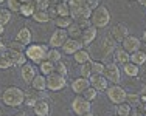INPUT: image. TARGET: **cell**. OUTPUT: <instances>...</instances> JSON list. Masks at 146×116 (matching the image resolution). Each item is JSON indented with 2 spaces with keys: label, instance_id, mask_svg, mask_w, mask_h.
<instances>
[{
  "label": "cell",
  "instance_id": "48",
  "mask_svg": "<svg viewBox=\"0 0 146 116\" xmlns=\"http://www.w3.org/2000/svg\"><path fill=\"white\" fill-rule=\"evenodd\" d=\"M140 98H141V104H145V105H146V84L143 85V88H141Z\"/></svg>",
  "mask_w": 146,
  "mask_h": 116
},
{
  "label": "cell",
  "instance_id": "2",
  "mask_svg": "<svg viewBox=\"0 0 146 116\" xmlns=\"http://www.w3.org/2000/svg\"><path fill=\"white\" fill-rule=\"evenodd\" d=\"M48 50L47 45L44 43H31L25 48V56L27 59L31 60V64H42L44 60H47V56H48Z\"/></svg>",
  "mask_w": 146,
  "mask_h": 116
},
{
  "label": "cell",
  "instance_id": "3",
  "mask_svg": "<svg viewBox=\"0 0 146 116\" xmlns=\"http://www.w3.org/2000/svg\"><path fill=\"white\" fill-rule=\"evenodd\" d=\"M67 2H68V6H70V16L75 22L81 19H90L92 17L93 11H90L86 6L84 0H67Z\"/></svg>",
  "mask_w": 146,
  "mask_h": 116
},
{
  "label": "cell",
  "instance_id": "42",
  "mask_svg": "<svg viewBox=\"0 0 146 116\" xmlns=\"http://www.w3.org/2000/svg\"><path fill=\"white\" fill-rule=\"evenodd\" d=\"M54 73H58V74H61V76H67L68 74V70H67V65H65L64 62H58V64H54Z\"/></svg>",
  "mask_w": 146,
  "mask_h": 116
},
{
  "label": "cell",
  "instance_id": "50",
  "mask_svg": "<svg viewBox=\"0 0 146 116\" xmlns=\"http://www.w3.org/2000/svg\"><path fill=\"white\" fill-rule=\"evenodd\" d=\"M138 2H140L141 6H146V0H138Z\"/></svg>",
  "mask_w": 146,
  "mask_h": 116
},
{
  "label": "cell",
  "instance_id": "41",
  "mask_svg": "<svg viewBox=\"0 0 146 116\" xmlns=\"http://www.w3.org/2000/svg\"><path fill=\"white\" fill-rule=\"evenodd\" d=\"M25 48L27 47H23L20 42H17V40H13V42H9L8 45H6V50H13V51H20V53H25Z\"/></svg>",
  "mask_w": 146,
  "mask_h": 116
},
{
  "label": "cell",
  "instance_id": "36",
  "mask_svg": "<svg viewBox=\"0 0 146 116\" xmlns=\"http://www.w3.org/2000/svg\"><path fill=\"white\" fill-rule=\"evenodd\" d=\"M132 110V107L127 102H123V104H118L117 105V116H129Z\"/></svg>",
  "mask_w": 146,
  "mask_h": 116
},
{
  "label": "cell",
  "instance_id": "23",
  "mask_svg": "<svg viewBox=\"0 0 146 116\" xmlns=\"http://www.w3.org/2000/svg\"><path fill=\"white\" fill-rule=\"evenodd\" d=\"M54 6H56V11H58L59 17H72L70 16V6H68L67 0H62V2H59Z\"/></svg>",
  "mask_w": 146,
  "mask_h": 116
},
{
  "label": "cell",
  "instance_id": "30",
  "mask_svg": "<svg viewBox=\"0 0 146 116\" xmlns=\"http://www.w3.org/2000/svg\"><path fill=\"white\" fill-rule=\"evenodd\" d=\"M39 70H40V74L50 76L51 73H54V64H51L50 60H44L42 64H39Z\"/></svg>",
  "mask_w": 146,
  "mask_h": 116
},
{
  "label": "cell",
  "instance_id": "13",
  "mask_svg": "<svg viewBox=\"0 0 146 116\" xmlns=\"http://www.w3.org/2000/svg\"><path fill=\"white\" fill-rule=\"evenodd\" d=\"M89 79H90L92 87L95 88L96 91H107V88H109V81L106 79L104 74H92Z\"/></svg>",
  "mask_w": 146,
  "mask_h": 116
},
{
  "label": "cell",
  "instance_id": "24",
  "mask_svg": "<svg viewBox=\"0 0 146 116\" xmlns=\"http://www.w3.org/2000/svg\"><path fill=\"white\" fill-rule=\"evenodd\" d=\"M53 22H54V25H56V28L68 29L73 23H75V20H73L72 17H58V19H54Z\"/></svg>",
  "mask_w": 146,
  "mask_h": 116
},
{
  "label": "cell",
  "instance_id": "33",
  "mask_svg": "<svg viewBox=\"0 0 146 116\" xmlns=\"http://www.w3.org/2000/svg\"><path fill=\"white\" fill-rule=\"evenodd\" d=\"M104 65L100 60H90V70H92V74H104Z\"/></svg>",
  "mask_w": 146,
  "mask_h": 116
},
{
  "label": "cell",
  "instance_id": "5",
  "mask_svg": "<svg viewBox=\"0 0 146 116\" xmlns=\"http://www.w3.org/2000/svg\"><path fill=\"white\" fill-rule=\"evenodd\" d=\"M90 110H92V102L87 101L84 96H81V94H78V96L72 101V111L75 115L82 116V115L89 113Z\"/></svg>",
  "mask_w": 146,
  "mask_h": 116
},
{
  "label": "cell",
  "instance_id": "56",
  "mask_svg": "<svg viewBox=\"0 0 146 116\" xmlns=\"http://www.w3.org/2000/svg\"><path fill=\"white\" fill-rule=\"evenodd\" d=\"M145 116H146V111H145Z\"/></svg>",
  "mask_w": 146,
  "mask_h": 116
},
{
  "label": "cell",
  "instance_id": "51",
  "mask_svg": "<svg viewBox=\"0 0 146 116\" xmlns=\"http://www.w3.org/2000/svg\"><path fill=\"white\" fill-rule=\"evenodd\" d=\"M50 2H51V3H54V5H58V3H59V2H62V0H50Z\"/></svg>",
  "mask_w": 146,
  "mask_h": 116
},
{
  "label": "cell",
  "instance_id": "37",
  "mask_svg": "<svg viewBox=\"0 0 146 116\" xmlns=\"http://www.w3.org/2000/svg\"><path fill=\"white\" fill-rule=\"evenodd\" d=\"M6 8H8L11 12H19L20 14L22 3H20V0H6Z\"/></svg>",
  "mask_w": 146,
  "mask_h": 116
},
{
  "label": "cell",
  "instance_id": "10",
  "mask_svg": "<svg viewBox=\"0 0 146 116\" xmlns=\"http://www.w3.org/2000/svg\"><path fill=\"white\" fill-rule=\"evenodd\" d=\"M65 84H67L65 77L58 74V73H51L50 76H47V90H50V91L62 90L65 87Z\"/></svg>",
  "mask_w": 146,
  "mask_h": 116
},
{
  "label": "cell",
  "instance_id": "6",
  "mask_svg": "<svg viewBox=\"0 0 146 116\" xmlns=\"http://www.w3.org/2000/svg\"><path fill=\"white\" fill-rule=\"evenodd\" d=\"M106 94H107V98H109V101L112 102V104H115V105L126 102V98H127V93L124 91V88L120 87L118 84H115V85H112V87L107 88Z\"/></svg>",
  "mask_w": 146,
  "mask_h": 116
},
{
  "label": "cell",
  "instance_id": "40",
  "mask_svg": "<svg viewBox=\"0 0 146 116\" xmlns=\"http://www.w3.org/2000/svg\"><path fill=\"white\" fill-rule=\"evenodd\" d=\"M81 96H84L87 101H90V102H92V101H95V99H96V96H98V91H96L93 87H89L87 90H86L84 93L81 94Z\"/></svg>",
  "mask_w": 146,
  "mask_h": 116
},
{
  "label": "cell",
  "instance_id": "15",
  "mask_svg": "<svg viewBox=\"0 0 146 116\" xmlns=\"http://www.w3.org/2000/svg\"><path fill=\"white\" fill-rule=\"evenodd\" d=\"M89 87H92L89 77L79 76V77H76V79L72 82V90H73V93H76V94H82Z\"/></svg>",
  "mask_w": 146,
  "mask_h": 116
},
{
  "label": "cell",
  "instance_id": "55",
  "mask_svg": "<svg viewBox=\"0 0 146 116\" xmlns=\"http://www.w3.org/2000/svg\"><path fill=\"white\" fill-rule=\"evenodd\" d=\"M0 3H5V0H0Z\"/></svg>",
  "mask_w": 146,
  "mask_h": 116
},
{
  "label": "cell",
  "instance_id": "38",
  "mask_svg": "<svg viewBox=\"0 0 146 116\" xmlns=\"http://www.w3.org/2000/svg\"><path fill=\"white\" fill-rule=\"evenodd\" d=\"M9 20H11V11H9L8 8H2V11H0V25H8Z\"/></svg>",
  "mask_w": 146,
  "mask_h": 116
},
{
  "label": "cell",
  "instance_id": "9",
  "mask_svg": "<svg viewBox=\"0 0 146 116\" xmlns=\"http://www.w3.org/2000/svg\"><path fill=\"white\" fill-rule=\"evenodd\" d=\"M68 40V33H67V29H62V28H56L54 29V33L51 34V37H50V47L51 48H62L64 47V43Z\"/></svg>",
  "mask_w": 146,
  "mask_h": 116
},
{
  "label": "cell",
  "instance_id": "27",
  "mask_svg": "<svg viewBox=\"0 0 146 116\" xmlns=\"http://www.w3.org/2000/svg\"><path fill=\"white\" fill-rule=\"evenodd\" d=\"M131 62L135 64V65H138V67L145 65L146 64V51L140 50V51H137V53L131 54Z\"/></svg>",
  "mask_w": 146,
  "mask_h": 116
},
{
  "label": "cell",
  "instance_id": "45",
  "mask_svg": "<svg viewBox=\"0 0 146 116\" xmlns=\"http://www.w3.org/2000/svg\"><path fill=\"white\" fill-rule=\"evenodd\" d=\"M76 23L79 25V28H81V29H86V28H89V26H92V22H90V19H81V20H76Z\"/></svg>",
  "mask_w": 146,
  "mask_h": 116
},
{
  "label": "cell",
  "instance_id": "47",
  "mask_svg": "<svg viewBox=\"0 0 146 116\" xmlns=\"http://www.w3.org/2000/svg\"><path fill=\"white\" fill-rule=\"evenodd\" d=\"M129 116H145V113H143L141 110H138V108H132Z\"/></svg>",
  "mask_w": 146,
  "mask_h": 116
},
{
  "label": "cell",
  "instance_id": "20",
  "mask_svg": "<svg viewBox=\"0 0 146 116\" xmlns=\"http://www.w3.org/2000/svg\"><path fill=\"white\" fill-rule=\"evenodd\" d=\"M113 59H115L113 64H117V65H126V64L131 62V54L123 48H117L115 53H113Z\"/></svg>",
  "mask_w": 146,
  "mask_h": 116
},
{
  "label": "cell",
  "instance_id": "29",
  "mask_svg": "<svg viewBox=\"0 0 146 116\" xmlns=\"http://www.w3.org/2000/svg\"><path fill=\"white\" fill-rule=\"evenodd\" d=\"M126 102L131 105L132 108H138L140 105H143L141 104V98H140V93H129L127 94V98H126Z\"/></svg>",
  "mask_w": 146,
  "mask_h": 116
},
{
  "label": "cell",
  "instance_id": "31",
  "mask_svg": "<svg viewBox=\"0 0 146 116\" xmlns=\"http://www.w3.org/2000/svg\"><path fill=\"white\" fill-rule=\"evenodd\" d=\"M34 91H36V90L25 91V105H28V107H34V105L37 104V101H39L37 93H34Z\"/></svg>",
  "mask_w": 146,
  "mask_h": 116
},
{
  "label": "cell",
  "instance_id": "19",
  "mask_svg": "<svg viewBox=\"0 0 146 116\" xmlns=\"http://www.w3.org/2000/svg\"><path fill=\"white\" fill-rule=\"evenodd\" d=\"M31 31H30V28H27V26H23V28H20L19 31H17L16 34V40L17 42H20L23 47H28L31 45Z\"/></svg>",
  "mask_w": 146,
  "mask_h": 116
},
{
  "label": "cell",
  "instance_id": "52",
  "mask_svg": "<svg viewBox=\"0 0 146 116\" xmlns=\"http://www.w3.org/2000/svg\"><path fill=\"white\" fill-rule=\"evenodd\" d=\"M143 42L146 43V29H145V31H143Z\"/></svg>",
  "mask_w": 146,
  "mask_h": 116
},
{
  "label": "cell",
  "instance_id": "32",
  "mask_svg": "<svg viewBox=\"0 0 146 116\" xmlns=\"http://www.w3.org/2000/svg\"><path fill=\"white\" fill-rule=\"evenodd\" d=\"M31 19H33L34 22H37V23H48V22L51 20L47 11H36V12H34V16L31 17Z\"/></svg>",
  "mask_w": 146,
  "mask_h": 116
},
{
  "label": "cell",
  "instance_id": "25",
  "mask_svg": "<svg viewBox=\"0 0 146 116\" xmlns=\"http://www.w3.org/2000/svg\"><path fill=\"white\" fill-rule=\"evenodd\" d=\"M73 59H75V62H78L79 65H84V64L90 62V53L86 50H79L76 54H73Z\"/></svg>",
  "mask_w": 146,
  "mask_h": 116
},
{
  "label": "cell",
  "instance_id": "39",
  "mask_svg": "<svg viewBox=\"0 0 146 116\" xmlns=\"http://www.w3.org/2000/svg\"><path fill=\"white\" fill-rule=\"evenodd\" d=\"M34 5H36V11H48L51 2L50 0H34Z\"/></svg>",
  "mask_w": 146,
  "mask_h": 116
},
{
  "label": "cell",
  "instance_id": "7",
  "mask_svg": "<svg viewBox=\"0 0 146 116\" xmlns=\"http://www.w3.org/2000/svg\"><path fill=\"white\" fill-rule=\"evenodd\" d=\"M96 51H98L100 56L98 57H107L110 56L112 53H115V42L112 40V37L107 36V37H103L101 40H100L98 47H96Z\"/></svg>",
  "mask_w": 146,
  "mask_h": 116
},
{
  "label": "cell",
  "instance_id": "44",
  "mask_svg": "<svg viewBox=\"0 0 146 116\" xmlns=\"http://www.w3.org/2000/svg\"><path fill=\"white\" fill-rule=\"evenodd\" d=\"M81 76L82 77H90L92 76V70H90V62L81 65Z\"/></svg>",
  "mask_w": 146,
  "mask_h": 116
},
{
  "label": "cell",
  "instance_id": "26",
  "mask_svg": "<svg viewBox=\"0 0 146 116\" xmlns=\"http://www.w3.org/2000/svg\"><path fill=\"white\" fill-rule=\"evenodd\" d=\"M123 73L126 74L127 77H137L138 73H140V68H138V65H135V64H126V65H123Z\"/></svg>",
  "mask_w": 146,
  "mask_h": 116
},
{
  "label": "cell",
  "instance_id": "4",
  "mask_svg": "<svg viewBox=\"0 0 146 116\" xmlns=\"http://www.w3.org/2000/svg\"><path fill=\"white\" fill-rule=\"evenodd\" d=\"M90 22L95 28H106L110 22V12L106 6H98L95 11L92 12Z\"/></svg>",
  "mask_w": 146,
  "mask_h": 116
},
{
  "label": "cell",
  "instance_id": "22",
  "mask_svg": "<svg viewBox=\"0 0 146 116\" xmlns=\"http://www.w3.org/2000/svg\"><path fill=\"white\" fill-rule=\"evenodd\" d=\"M31 87H33V90L44 93V91L47 90V76H44V74H37V76L34 77V81L31 82Z\"/></svg>",
  "mask_w": 146,
  "mask_h": 116
},
{
  "label": "cell",
  "instance_id": "11",
  "mask_svg": "<svg viewBox=\"0 0 146 116\" xmlns=\"http://www.w3.org/2000/svg\"><path fill=\"white\" fill-rule=\"evenodd\" d=\"M121 48L124 51H127L129 54H134V53L141 50V40L135 36H127L124 39V42L121 43Z\"/></svg>",
  "mask_w": 146,
  "mask_h": 116
},
{
  "label": "cell",
  "instance_id": "17",
  "mask_svg": "<svg viewBox=\"0 0 146 116\" xmlns=\"http://www.w3.org/2000/svg\"><path fill=\"white\" fill-rule=\"evenodd\" d=\"M82 47H84V43L79 39H70V37H68V40L64 43V47H62V51H64L65 54H76L79 50H82Z\"/></svg>",
  "mask_w": 146,
  "mask_h": 116
},
{
  "label": "cell",
  "instance_id": "35",
  "mask_svg": "<svg viewBox=\"0 0 146 116\" xmlns=\"http://www.w3.org/2000/svg\"><path fill=\"white\" fill-rule=\"evenodd\" d=\"M61 59H62V56H61V53H59V50L50 48L48 56H47V60H50L51 64H58V62H61Z\"/></svg>",
  "mask_w": 146,
  "mask_h": 116
},
{
  "label": "cell",
  "instance_id": "28",
  "mask_svg": "<svg viewBox=\"0 0 146 116\" xmlns=\"http://www.w3.org/2000/svg\"><path fill=\"white\" fill-rule=\"evenodd\" d=\"M34 12H36V5H34V2H31V3H22L20 14H22L23 17H33Z\"/></svg>",
  "mask_w": 146,
  "mask_h": 116
},
{
  "label": "cell",
  "instance_id": "54",
  "mask_svg": "<svg viewBox=\"0 0 146 116\" xmlns=\"http://www.w3.org/2000/svg\"><path fill=\"white\" fill-rule=\"evenodd\" d=\"M14 116H27L25 113H17V115H14Z\"/></svg>",
  "mask_w": 146,
  "mask_h": 116
},
{
  "label": "cell",
  "instance_id": "34",
  "mask_svg": "<svg viewBox=\"0 0 146 116\" xmlns=\"http://www.w3.org/2000/svg\"><path fill=\"white\" fill-rule=\"evenodd\" d=\"M67 33H68V37H70V39H81L82 29L79 28V25L75 22V23H73V25L70 26V28L67 29Z\"/></svg>",
  "mask_w": 146,
  "mask_h": 116
},
{
  "label": "cell",
  "instance_id": "53",
  "mask_svg": "<svg viewBox=\"0 0 146 116\" xmlns=\"http://www.w3.org/2000/svg\"><path fill=\"white\" fill-rule=\"evenodd\" d=\"M82 116H93V113H92V111H89V113H86V115H82Z\"/></svg>",
  "mask_w": 146,
  "mask_h": 116
},
{
  "label": "cell",
  "instance_id": "43",
  "mask_svg": "<svg viewBox=\"0 0 146 116\" xmlns=\"http://www.w3.org/2000/svg\"><path fill=\"white\" fill-rule=\"evenodd\" d=\"M13 65H14V64H13L5 54H2V57H0V67H2L3 70H8V68H11Z\"/></svg>",
  "mask_w": 146,
  "mask_h": 116
},
{
  "label": "cell",
  "instance_id": "21",
  "mask_svg": "<svg viewBox=\"0 0 146 116\" xmlns=\"http://www.w3.org/2000/svg\"><path fill=\"white\" fill-rule=\"evenodd\" d=\"M33 111L36 116H48L50 115V105H48L47 101H42L39 99L37 101V104L33 107Z\"/></svg>",
  "mask_w": 146,
  "mask_h": 116
},
{
  "label": "cell",
  "instance_id": "14",
  "mask_svg": "<svg viewBox=\"0 0 146 116\" xmlns=\"http://www.w3.org/2000/svg\"><path fill=\"white\" fill-rule=\"evenodd\" d=\"M20 76H22L23 82H27V84H31V82H33L34 77L37 76V74H36V67H34V64L27 62L25 65L20 67Z\"/></svg>",
  "mask_w": 146,
  "mask_h": 116
},
{
  "label": "cell",
  "instance_id": "18",
  "mask_svg": "<svg viewBox=\"0 0 146 116\" xmlns=\"http://www.w3.org/2000/svg\"><path fill=\"white\" fill-rule=\"evenodd\" d=\"M98 28H95V26H89V28L82 29V34H81V42L84 43V45H92L93 42H95L96 36H98V31H96Z\"/></svg>",
  "mask_w": 146,
  "mask_h": 116
},
{
  "label": "cell",
  "instance_id": "1",
  "mask_svg": "<svg viewBox=\"0 0 146 116\" xmlns=\"http://www.w3.org/2000/svg\"><path fill=\"white\" fill-rule=\"evenodd\" d=\"M2 101L8 107H19L25 104V91L19 87H8L2 93Z\"/></svg>",
  "mask_w": 146,
  "mask_h": 116
},
{
  "label": "cell",
  "instance_id": "8",
  "mask_svg": "<svg viewBox=\"0 0 146 116\" xmlns=\"http://www.w3.org/2000/svg\"><path fill=\"white\" fill-rule=\"evenodd\" d=\"M109 36L112 37V40L115 43H123L124 39H126L127 36H131V34H129V29H127L126 25H123V23H117V25H113L112 28H110Z\"/></svg>",
  "mask_w": 146,
  "mask_h": 116
},
{
  "label": "cell",
  "instance_id": "12",
  "mask_svg": "<svg viewBox=\"0 0 146 116\" xmlns=\"http://www.w3.org/2000/svg\"><path fill=\"white\" fill-rule=\"evenodd\" d=\"M104 76L109 82H113V85L120 82L121 79V73H120V68H118L117 64H107L106 68H104Z\"/></svg>",
  "mask_w": 146,
  "mask_h": 116
},
{
  "label": "cell",
  "instance_id": "46",
  "mask_svg": "<svg viewBox=\"0 0 146 116\" xmlns=\"http://www.w3.org/2000/svg\"><path fill=\"white\" fill-rule=\"evenodd\" d=\"M48 16H50V19L51 20H54V19H58V11H56V6H50V8H48Z\"/></svg>",
  "mask_w": 146,
  "mask_h": 116
},
{
  "label": "cell",
  "instance_id": "49",
  "mask_svg": "<svg viewBox=\"0 0 146 116\" xmlns=\"http://www.w3.org/2000/svg\"><path fill=\"white\" fill-rule=\"evenodd\" d=\"M31 2H34V0H20V3H31Z\"/></svg>",
  "mask_w": 146,
  "mask_h": 116
},
{
  "label": "cell",
  "instance_id": "16",
  "mask_svg": "<svg viewBox=\"0 0 146 116\" xmlns=\"http://www.w3.org/2000/svg\"><path fill=\"white\" fill-rule=\"evenodd\" d=\"M6 57H8L9 60H11L14 65L17 67H22V65H25L27 64V56H25V53H20V51H13V50H6L5 53Z\"/></svg>",
  "mask_w": 146,
  "mask_h": 116
}]
</instances>
